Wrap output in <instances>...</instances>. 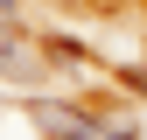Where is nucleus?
Here are the masks:
<instances>
[{
	"instance_id": "obj_1",
	"label": "nucleus",
	"mask_w": 147,
	"mask_h": 140,
	"mask_svg": "<svg viewBox=\"0 0 147 140\" xmlns=\"http://www.w3.org/2000/svg\"><path fill=\"white\" fill-rule=\"evenodd\" d=\"M35 126H42L49 140H133V133H105V119L77 112V105H56V98L35 105Z\"/></svg>"
},
{
	"instance_id": "obj_2",
	"label": "nucleus",
	"mask_w": 147,
	"mask_h": 140,
	"mask_svg": "<svg viewBox=\"0 0 147 140\" xmlns=\"http://www.w3.org/2000/svg\"><path fill=\"white\" fill-rule=\"evenodd\" d=\"M14 42V14H0V49H7Z\"/></svg>"
},
{
	"instance_id": "obj_3",
	"label": "nucleus",
	"mask_w": 147,
	"mask_h": 140,
	"mask_svg": "<svg viewBox=\"0 0 147 140\" xmlns=\"http://www.w3.org/2000/svg\"><path fill=\"white\" fill-rule=\"evenodd\" d=\"M126 84H133V91H140V98H147V70H126Z\"/></svg>"
},
{
	"instance_id": "obj_4",
	"label": "nucleus",
	"mask_w": 147,
	"mask_h": 140,
	"mask_svg": "<svg viewBox=\"0 0 147 140\" xmlns=\"http://www.w3.org/2000/svg\"><path fill=\"white\" fill-rule=\"evenodd\" d=\"M0 14H14V0H0Z\"/></svg>"
}]
</instances>
